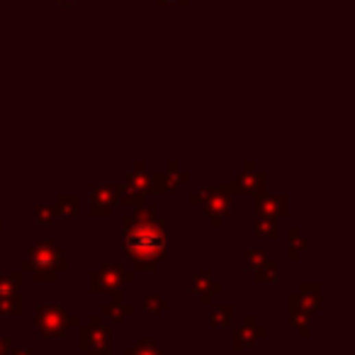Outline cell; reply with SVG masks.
<instances>
[{
    "label": "cell",
    "mask_w": 355,
    "mask_h": 355,
    "mask_svg": "<svg viewBox=\"0 0 355 355\" xmlns=\"http://www.w3.org/2000/svg\"><path fill=\"white\" fill-rule=\"evenodd\" d=\"M124 246L130 258L136 263L141 270H154L158 258L166 256L168 246V234L163 221L154 219H136V217H127L124 221Z\"/></svg>",
    "instance_id": "6da1fadb"
},
{
    "label": "cell",
    "mask_w": 355,
    "mask_h": 355,
    "mask_svg": "<svg viewBox=\"0 0 355 355\" xmlns=\"http://www.w3.org/2000/svg\"><path fill=\"white\" fill-rule=\"evenodd\" d=\"M25 268L34 275L37 282H54L66 270V256L64 251L56 248L54 241H39L27 253Z\"/></svg>",
    "instance_id": "7a4b0ae2"
},
{
    "label": "cell",
    "mask_w": 355,
    "mask_h": 355,
    "mask_svg": "<svg viewBox=\"0 0 355 355\" xmlns=\"http://www.w3.org/2000/svg\"><path fill=\"white\" fill-rule=\"evenodd\" d=\"M75 323H78V319L66 312L64 307H39L37 317H34L37 336H47V339H61Z\"/></svg>",
    "instance_id": "3957f363"
},
{
    "label": "cell",
    "mask_w": 355,
    "mask_h": 355,
    "mask_svg": "<svg viewBox=\"0 0 355 355\" xmlns=\"http://www.w3.org/2000/svg\"><path fill=\"white\" fill-rule=\"evenodd\" d=\"M226 193H234L232 185H224V188H202L199 193L193 195V205H202V210L212 217V224H219L221 217L229 215V197Z\"/></svg>",
    "instance_id": "277c9868"
},
{
    "label": "cell",
    "mask_w": 355,
    "mask_h": 355,
    "mask_svg": "<svg viewBox=\"0 0 355 355\" xmlns=\"http://www.w3.org/2000/svg\"><path fill=\"white\" fill-rule=\"evenodd\" d=\"M151 190V178L146 175L144 163H134L127 173L124 188H119V199L124 205H144V195Z\"/></svg>",
    "instance_id": "5b68a950"
},
{
    "label": "cell",
    "mask_w": 355,
    "mask_h": 355,
    "mask_svg": "<svg viewBox=\"0 0 355 355\" xmlns=\"http://www.w3.org/2000/svg\"><path fill=\"white\" fill-rule=\"evenodd\" d=\"M134 280V275L130 270H124L122 265H103L100 270L90 275V292H117L122 285H130Z\"/></svg>",
    "instance_id": "8992f818"
},
{
    "label": "cell",
    "mask_w": 355,
    "mask_h": 355,
    "mask_svg": "<svg viewBox=\"0 0 355 355\" xmlns=\"http://www.w3.org/2000/svg\"><path fill=\"white\" fill-rule=\"evenodd\" d=\"M110 328L100 323V319L93 317L86 328H81V348H86L90 355H110Z\"/></svg>",
    "instance_id": "52a82bcc"
},
{
    "label": "cell",
    "mask_w": 355,
    "mask_h": 355,
    "mask_svg": "<svg viewBox=\"0 0 355 355\" xmlns=\"http://www.w3.org/2000/svg\"><path fill=\"white\" fill-rule=\"evenodd\" d=\"M119 202V188L117 185H100L93 188L90 195V212L93 215H110Z\"/></svg>",
    "instance_id": "ba28073f"
},
{
    "label": "cell",
    "mask_w": 355,
    "mask_h": 355,
    "mask_svg": "<svg viewBox=\"0 0 355 355\" xmlns=\"http://www.w3.org/2000/svg\"><path fill=\"white\" fill-rule=\"evenodd\" d=\"M151 180H154V190L156 193H175L180 185L188 183V173L178 171L175 163H168L166 173H156Z\"/></svg>",
    "instance_id": "9c48e42d"
},
{
    "label": "cell",
    "mask_w": 355,
    "mask_h": 355,
    "mask_svg": "<svg viewBox=\"0 0 355 355\" xmlns=\"http://www.w3.org/2000/svg\"><path fill=\"white\" fill-rule=\"evenodd\" d=\"M234 193L236 190H243V193H263L265 188V178L263 173H256V166L253 163H246V173L236 180V185H232Z\"/></svg>",
    "instance_id": "30bf717a"
},
{
    "label": "cell",
    "mask_w": 355,
    "mask_h": 355,
    "mask_svg": "<svg viewBox=\"0 0 355 355\" xmlns=\"http://www.w3.org/2000/svg\"><path fill=\"white\" fill-rule=\"evenodd\" d=\"M260 339H265V328L256 326L253 317H248L246 323H243V328L236 334V339H234V345H236V348H251V345L258 343Z\"/></svg>",
    "instance_id": "8fae6325"
},
{
    "label": "cell",
    "mask_w": 355,
    "mask_h": 355,
    "mask_svg": "<svg viewBox=\"0 0 355 355\" xmlns=\"http://www.w3.org/2000/svg\"><path fill=\"white\" fill-rule=\"evenodd\" d=\"M321 287L319 285H312V282H307V285H302V292H299V307L304 309V314L307 317H312V314L319 312V307H321Z\"/></svg>",
    "instance_id": "7c38bea8"
},
{
    "label": "cell",
    "mask_w": 355,
    "mask_h": 355,
    "mask_svg": "<svg viewBox=\"0 0 355 355\" xmlns=\"http://www.w3.org/2000/svg\"><path fill=\"white\" fill-rule=\"evenodd\" d=\"M256 210H258L260 217H273V219H278L280 215H285L287 212V197H260L258 202H256Z\"/></svg>",
    "instance_id": "4fadbf2b"
},
{
    "label": "cell",
    "mask_w": 355,
    "mask_h": 355,
    "mask_svg": "<svg viewBox=\"0 0 355 355\" xmlns=\"http://www.w3.org/2000/svg\"><path fill=\"white\" fill-rule=\"evenodd\" d=\"M193 290H197L199 295H202V302H210V297L215 295V292H219L221 285L212 280L210 273H202V275H195L193 278Z\"/></svg>",
    "instance_id": "5bb4252c"
},
{
    "label": "cell",
    "mask_w": 355,
    "mask_h": 355,
    "mask_svg": "<svg viewBox=\"0 0 355 355\" xmlns=\"http://www.w3.org/2000/svg\"><path fill=\"white\" fill-rule=\"evenodd\" d=\"M105 314H110V317H112V321L119 323L122 319H127L130 314H134V307H132L130 302H124L122 295H117V292H114L112 302H110L108 307H105Z\"/></svg>",
    "instance_id": "9a60e30c"
},
{
    "label": "cell",
    "mask_w": 355,
    "mask_h": 355,
    "mask_svg": "<svg viewBox=\"0 0 355 355\" xmlns=\"http://www.w3.org/2000/svg\"><path fill=\"white\" fill-rule=\"evenodd\" d=\"M124 355H166L161 348L156 345V341H151V339H146V341H139V343L134 345V348H130Z\"/></svg>",
    "instance_id": "2e32d148"
},
{
    "label": "cell",
    "mask_w": 355,
    "mask_h": 355,
    "mask_svg": "<svg viewBox=\"0 0 355 355\" xmlns=\"http://www.w3.org/2000/svg\"><path fill=\"white\" fill-rule=\"evenodd\" d=\"M166 309H168V302L163 299V297L151 295L144 299V312L149 314V317H158V314H163Z\"/></svg>",
    "instance_id": "e0dca14e"
},
{
    "label": "cell",
    "mask_w": 355,
    "mask_h": 355,
    "mask_svg": "<svg viewBox=\"0 0 355 355\" xmlns=\"http://www.w3.org/2000/svg\"><path fill=\"white\" fill-rule=\"evenodd\" d=\"M232 304H221V307H212V323L215 326H229L232 323Z\"/></svg>",
    "instance_id": "ac0fdd59"
},
{
    "label": "cell",
    "mask_w": 355,
    "mask_h": 355,
    "mask_svg": "<svg viewBox=\"0 0 355 355\" xmlns=\"http://www.w3.org/2000/svg\"><path fill=\"white\" fill-rule=\"evenodd\" d=\"M56 212H59V215H75V212H78V197H75V195H59V199H56Z\"/></svg>",
    "instance_id": "d6986e66"
},
{
    "label": "cell",
    "mask_w": 355,
    "mask_h": 355,
    "mask_svg": "<svg viewBox=\"0 0 355 355\" xmlns=\"http://www.w3.org/2000/svg\"><path fill=\"white\" fill-rule=\"evenodd\" d=\"M256 232H258V236H263V238L275 236V232H278V219H273V217H258V221H256Z\"/></svg>",
    "instance_id": "ffe728a7"
},
{
    "label": "cell",
    "mask_w": 355,
    "mask_h": 355,
    "mask_svg": "<svg viewBox=\"0 0 355 355\" xmlns=\"http://www.w3.org/2000/svg\"><path fill=\"white\" fill-rule=\"evenodd\" d=\"M263 268H256V280L258 282H273L275 275H278V263L273 260H263Z\"/></svg>",
    "instance_id": "44dd1931"
},
{
    "label": "cell",
    "mask_w": 355,
    "mask_h": 355,
    "mask_svg": "<svg viewBox=\"0 0 355 355\" xmlns=\"http://www.w3.org/2000/svg\"><path fill=\"white\" fill-rule=\"evenodd\" d=\"M34 215H37V219H34V221H37L39 226H54L59 212H56L54 207H37V212H34Z\"/></svg>",
    "instance_id": "7402d4cb"
},
{
    "label": "cell",
    "mask_w": 355,
    "mask_h": 355,
    "mask_svg": "<svg viewBox=\"0 0 355 355\" xmlns=\"http://www.w3.org/2000/svg\"><path fill=\"white\" fill-rule=\"evenodd\" d=\"M258 260V265L265 260V251H248L246 253V263H248V268H253V263Z\"/></svg>",
    "instance_id": "603a6c76"
},
{
    "label": "cell",
    "mask_w": 355,
    "mask_h": 355,
    "mask_svg": "<svg viewBox=\"0 0 355 355\" xmlns=\"http://www.w3.org/2000/svg\"><path fill=\"white\" fill-rule=\"evenodd\" d=\"M158 5H188V0H158Z\"/></svg>",
    "instance_id": "cb8c5ba5"
},
{
    "label": "cell",
    "mask_w": 355,
    "mask_h": 355,
    "mask_svg": "<svg viewBox=\"0 0 355 355\" xmlns=\"http://www.w3.org/2000/svg\"><path fill=\"white\" fill-rule=\"evenodd\" d=\"M8 350H10V339H3V336H0V355H5Z\"/></svg>",
    "instance_id": "d4e9b609"
},
{
    "label": "cell",
    "mask_w": 355,
    "mask_h": 355,
    "mask_svg": "<svg viewBox=\"0 0 355 355\" xmlns=\"http://www.w3.org/2000/svg\"><path fill=\"white\" fill-rule=\"evenodd\" d=\"M59 5H66V8H73V5H78V0H56Z\"/></svg>",
    "instance_id": "484cf974"
},
{
    "label": "cell",
    "mask_w": 355,
    "mask_h": 355,
    "mask_svg": "<svg viewBox=\"0 0 355 355\" xmlns=\"http://www.w3.org/2000/svg\"><path fill=\"white\" fill-rule=\"evenodd\" d=\"M10 355H32V353H29V350H12Z\"/></svg>",
    "instance_id": "4316f807"
}]
</instances>
